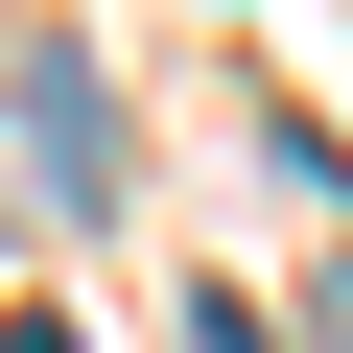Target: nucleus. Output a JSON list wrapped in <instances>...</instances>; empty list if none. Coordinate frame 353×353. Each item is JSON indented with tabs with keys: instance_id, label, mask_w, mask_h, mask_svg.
<instances>
[{
	"instance_id": "f257e3e1",
	"label": "nucleus",
	"mask_w": 353,
	"mask_h": 353,
	"mask_svg": "<svg viewBox=\"0 0 353 353\" xmlns=\"http://www.w3.org/2000/svg\"><path fill=\"white\" fill-rule=\"evenodd\" d=\"M0 141H24V189H48V212H118V94H94L71 48L0 71Z\"/></svg>"
},
{
	"instance_id": "f03ea898",
	"label": "nucleus",
	"mask_w": 353,
	"mask_h": 353,
	"mask_svg": "<svg viewBox=\"0 0 353 353\" xmlns=\"http://www.w3.org/2000/svg\"><path fill=\"white\" fill-rule=\"evenodd\" d=\"M189 353H259V306H189Z\"/></svg>"
}]
</instances>
